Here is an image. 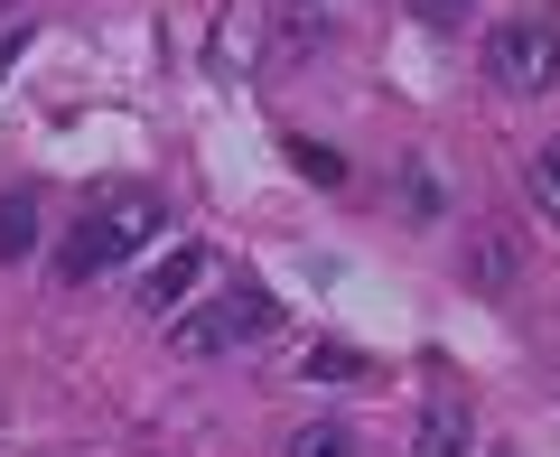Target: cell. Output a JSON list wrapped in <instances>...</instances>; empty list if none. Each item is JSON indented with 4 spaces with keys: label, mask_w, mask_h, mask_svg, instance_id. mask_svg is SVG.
I'll return each instance as SVG.
<instances>
[{
    "label": "cell",
    "mask_w": 560,
    "mask_h": 457,
    "mask_svg": "<svg viewBox=\"0 0 560 457\" xmlns=\"http://www.w3.org/2000/svg\"><path fill=\"white\" fill-rule=\"evenodd\" d=\"M150 234H168V206L150 197V187H103V197L75 215V234H66L57 271H66V280H103V271H121V261H131Z\"/></svg>",
    "instance_id": "cell-1"
},
{
    "label": "cell",
    "mask_w": 560,
    "mask_h": 457,
    "mask_svg": "<svg viewBox=\"0 0 560 457\" xmlns=\"http://www.w3.org/2000/svg\"><path fill=\"white\" fill-rule=\"evenodd\" d=\"M271 298L243 280V290H215V298H197V308H178L168 318V355H187V364H206V355H234V345H261L271 337Z\"/></svg>",
    "instance_id": "cell-2"
},
{
    "label": "cell",
    "mask_w": 560,
    "mask_h": 457,
    "mask_svg": "<svg viewBox=\"0 0 560 457\" xmlns=\"http://www.w3.org/2000/svg\"><path fill=\"white\" fill-rule=\"evenodd\" d=\"M486 84H504V94H551L560 84V20L551 10L495 20V38H486Z\"/></svg>",
    "instance_id": "cell-3"
},
{
    "label": "cell",
    "mask_w": 560,
    "mask_h": 457,
    "mask_svg": "<svg viewBox=\"0 0 560 457\" xmlns=\"http://www.w3.org/2000/svg\"><path fill=\"white\" fill-rule=\"evenodd\" d=\"M458 271H467V290H514L523 234H514V224H477V234H467V253H458Z\"/></svg>",
    "instance_id": "cell-4"
},
{
    "label": "cell",
    "mask_w": 560,
    "mask_h": 457,
    "mask_svg": "<svg viewBox=\"0 0 560 457\" xmlns=\"http://www.w3.org/2000/svg\"><path fill=\"white\" fill-rule=\"evenodd\" d=\"M411 457H477V411H467L458 392H440L420 411V430H411Z\"/></svg>",
    "instance_id": "cell-5"
},
{
    "label": "cell",
    "mask_w": 560,
    "mask_h": 457,
    "mask_svg": "<svg viewBox=\"0 0 560 457\" xmlns=\"http://www.w3.org/2000/svg\"><path fill=\"white\" fill-rule=\"evenodd\" d=\"M10 261H38V197L28 187H0V271Z\"/></svg>",
    "instance_id": "cell-6"
},
{
    "label": "cell",
    "mask_w": 560,
    "mask_h": 457,
    "mask_svg": "<svg viewBox=\"0 0 560 457\" xmlns=\"http://www.w3.org/2000/svg\"><path fill=\"white\" fill-rule=\"evenodd\" d=\"M401 215H411V224H440L448 215V187H440L430 160H401Z\"/></svg>",
    "instance_id": "cell-7"
},
{
    "label": "cell",
    "mask_w": 560,
    "mask_h": 457,
    "mask_svg": "<svg viewBox=\"0 0 560 457\" xmlns=\"http://www.w3.org/2000/svg\"><path fill=\"white\" fill-rule=\"evenodd\" d=\"M523 197H533L541 215L560 224V140H541V150H523Z\"/></svg>",
    "instance_id": "cell-8"
},
{
    "label": "cell",
    "mask_w": 560,
    "mask_h": 457,
    "mask_svg": "<svg viewBox=\"0 0 560 457\" xmlns=\"http://www.w3.org/2000/svg\"><path fill=\"white\" fill-rule=\"evenodd\" d=\"M280 457H355V430L346 420H300V430L280 438Z\"/></svg>",
    "instance_id": "cell-9"
},
{
    "label": "cell",
    "mask_w": 560,
    "mask_h": 457,
    "mask_svg": "<svg viewBox=\"0 0 560 457\" xmlns=\"http://www.w3.org/2000/svg\"><path fill=\"white\" fill-rule=\"evenodd\" d=\"M197 271H206V261H197V253H178L168 271H150V290H140V298H150V308H178V298L197 290Z\"/></svg>",
    "instance_id": "cell-10"
},
{
    "label": "cell",
    "mask_w": 560,
    "mask_h": 457,
    "mask_svg": "<svg viewBox=\"0 0 560 457\" xmlns=\"http://www.w3.org/2000/svg\"><path fill=\"white\" fill-rule=\"evenodd\" d=\"M290 160H300V178H318V187H346V160H337V150H318V140H290Z\"/></svg>",
    "instance_id": "cell-11"
},
{
    "label": "cell",
    "mask_w": 560,
    "mask_h": 457,
    "mask_svg": "<svg viewBox=\"0 0 560 457\" xmlns=\"http://www.w3.org/2000/svg\"><path fill=\"white\" fill-rule=\"evenodd\" d=\"M411 10H420V28H467L477 0H411Z\"/></svg>",
    "instance_id": "cell-12"
},
{
    "label": "cell",
    "mask_w": 560,
    "mask_h": 457,
    "mask_svg": "<svg viewBox=\"0 0 560 457\" xmlns=\"http://www.w3.org/2000/svg\"><path fill=\"white\" fill-rule=\"evenodd\" d=\"M308 374H364V355H346V345H318V355H308Z\"/></svg>",
    "instance_id": "cell-13"
}]
</instances>
